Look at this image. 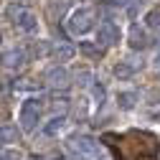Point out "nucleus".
<instances>
[{
  "label": "nucleus",
  "instance_id": "nucleus-1",
  "mask_svg": "<svg viewBox=\"0 0 160 160\" xmlns=\"http://www.w3.org/2000/svg\"><path fill=\"white\" fill-rule=\"evenodd\" d=\"M5 15H8L23 33H38V18H36L23 3H10V5L5 8Z\"/></svg>",
  "mask_w": 160,
  "mask_h": 160
},
{
  "label": "nucleus",
  "instance_id": "nucleus-2",
  "mask_svg": "<svg viewBox=\"0 0 160 160\" xmlns=\"http://www.w3.org/2000/svg\"><path fill=\"white\" fill-rule=\"evenodd\" d=\"M94 28V10L92 8H76L66 18V31L71 36H84Z\"/></svg>",
  "mask_w": 160,
  "mask_h": 160
},
{
  "label": "nucleus",
  "instance_id": "nucleus-3",
  "mask_svg": "<svg viewBox=\"0 0 160 160\" xmlns=\"http://www.w3.org/2000/svg\"><path fill=\"white\" fill-rule=\"evenodd\" d=\"M21 130L23 132H33L38 127V119H41V104H38V99L28 97L26 102L21 104Z\"/></svg>",
  "mask_w": 160,
  "mask_h": 160
},
{
  "label": "nucleus",
  "instance_id": "nucleus-4",
  "mask_svg": "<svg viewBox=\"0 0 160 160\" xmlns=\"http://www.w3.org/2000/svg\"><path fill=\"white\" fill-rule=\"evenodd\" d=\"M43 82H46L51 89H66L69 82H71V74H69V69H66L64 64H53L51 69H46Z\"/></svg>",
  "mask_w": 160,
  "mask_h": 160
},
{
  "label": "nucleus",
  "instance_id": "nucleus-5",
  "mask_svg": "<svg viewBox=\"0 0 160 160\" xmlns=\"http://www.w3.org/2000/svg\"><path fill=\"white\" fill-rule=\"evenodd\" d=\"M119 28L112 23V21H104L102 26L97 28V46H102V48H109V46H114L117 41H119Z\"/></svg>",
  "mask_w": 160,
  "mask_h": 160
},
{
  "label": "nucleus",
  "instance_id": "nucleus-6",
  "mask_svg": "<svg viewBox=\"0 0 160 160\" xmlns=\"http://www.w3.org/2000/svg\"><path fill=\"white\" fill-rule=\"evenodd\" d=\"M66 148L74 155H79V158H89V155H94L97 142H94L92 137H87V135H76V137H71L69 142H66Z\"/></svg>",
  "mask_w": 160,
  "mask_h": 160
},
{
  "label": "nucleus",
  "instance_id": "nucleus-7",
  "mask_svg": "<svg viewBox=\"0 0 160 160\" xmlns=\"http://www.w3.org/2000/svg\"><path fill=\"white\" fill-rule=\"evenodd\" d=\"M0 64L5 69H21L26 64V51L23 48H10V51H5L0 56Z\"/></svg>",
  "mask_w": 160,
  "mask_h": 160
},
{
  "label": "nucleus",
  "instance_id": "nucleus-8",
  "mask_svg": "<svg viewBox=\"0 0 160 160\" xmlns=\"http://www.w3.org/2000/svg\"><path fill=\"white\" fill-rule=\"evenodd\" d=\"M64 127H66V117H64V114H58V117H51L48 122L43 125L41 135H43V137H58V132H61Z\"/></svg>",
  "mask_w": 160,
  "mask_h": 160
},
{
  "label": "nucleus",
  "instance_id": "nucleus-9",
  "mask_svg": "<svg viewBox=\"0 0 160 160\" xmlns=\"http://www.w3.org/2000/svg\"><path fill=\"white\" fill-rule=\"evenodd\" d=\"M140 66H142V61L137 64L135 58H127V61H119V64L114 66V76H117V79H130V76H132V74H135Z\"/></svg>",
  "mask_w": 160,
  "mask_h": 160
},
{
  "label": "nucleus",
  "instance_id": "nucleus-10",
  "mask_svg": "<svg viewBox=\"0 0 160 160\" xmlns=\"http://www.w3.org/2000/svg\"><path fill=\"white\" fill-rule=\"evenodd\" d=\"M150 41H148V33H145V28H140V26H132V31H130V46L132 48H145Z\"/></svg>",
  "mask_w": 160,
  "mask_h": 160
},
{
  "label": "nucleus",
  "instance_id": "nucleus-11",
  "mask_svg": "<svg viewBox=\"0 0 160 160\" xmlns=\"http://www.w3.org/2000/svg\"><path fill=\"white\" fill-rule=\"evenodd\" d=\"M18 137H21V130L13 127V125H0V142H18Z\"/></svg>",
  "mask_w": 160,
  "mask_h": 160
},
{
  "label": "nucleus",
  "instance_id": "nucleus-12",
  "mask_svg": "<svg viewBox=\"0 0 160 160\" xmlns=\"http://www.w3.org/2000/svg\"><path fill=\"white\" fill-rule=\"evenodd\" d=\"M137 102V92H119L117 94V107L119 109H132Z\"/></svg>",
  "mask_w": 160,
  "mask_h": 160
},
{
  "label": "nucleus",
  "instance_id": "nucleus-13",
  "mask_svg": "<svg viewBox=\"0 0 160 160\" xmlns=\"http://www.w3.org/2000/svg\"><path fill=\"white\" fill-rule=\"evenodd\" d=\"M74 46H69V43H58V46H53V58L56 61H69V58H74Z\"/></svg>",
  "mask_w": 160,
  "mask_h": 160
},
{
  "label": "nucleus",
  "instance_id": "nucleus-14",
  "mask_svg": "<svg viewBox=\"0 0 160 160\" xmlns=\"http://www.w3.org/2000/svg\"><path fill=\"white\" fill-rule=\"evenodd\" d=\"M92 79H94L92 71H89V69H82V71L76 74V84L82 87V89H87V87H92Z\"/></svg>",
  "mask_w": 160,
  "mask_h": 160
},
{
  "label": "nucleus",
  "instance_id": "nucleus-15",
  "mask_svg": "<svg viewBox=\"0 0 160 160\" xmlns=\"http://www.w3.org/2000/svg\"><path fill=\"white\" fill-rule=\"evenodd\" d=\"M0 160H23V152L18 148H5L0 150Z\"/></svg>",
  "mask_w": 160,
  "mask_h": 160
},
{
  "label": "nucleus",
  "instance_id": "nucleus-16",
  "mask_svg": "<svg viewBox=\"0 0 160 160\" xmlns=\"http://www.w3.org/2000/svg\"><path fill=\"white\" fill-rule=\"evenodd\" d=\"M92 92H94L97 104H102V102H104V94H107V92H104V87H102V84H94V87H92Z\"/></svg>",
  "mask_w": 160,
  "mask_h": 160
},
{
  "label": "nucleus",
  "instance_id": "nucleus-17",
  "mask_svg": "<svg viewBox=\"0 0 160 160\" xmlns=\"http://www.w3.org/2000/svg\"><path fill=\"white\" fill-rule=\"evenodd\" d=\"M148 26H150V28H158V26H160V13H158V10L148 13Z\"/></svg>",
  "mask_w": 160,
  "mask_h": 160
},
{
  "label": "nucleus",
  "instance_id": "nucleus-18",
  "mask_svg": "<svg viewBox=\"0 0 160 160\" xmlns=\"http://www.w3.org/2000/svg\"><path fill=\"white\" fill-rule=\"evenodd\" d=\"M82 51H84V53H89V56H94V53H102V46H89V43H84V46H82Z\"/></svg>",
  "mask_w": 160,
  "mask_h": 160
},
{
  "label": "nucleus",
  "instance_id": "nucleus-19",
  "mask_svg": "<svg viewBox=\"0 0 160 160\" xmlns=\"http://www.w3.org/2000/svg\"><path fill=\"white\" fill-rule=\"evenodd\" d=\"M132 5V0H112V8H127Z\"/></svg>",
  "mask_w": 160,
  "mask_h": 160
},
{
  "label": "nucleus",
  "instance_id": "nucleus-20",
  "mask_svg": "<svg viewBox=\"0 0 160 160\" xmlns=\"http://www.w3.org/2000/svg\"><path fill=\"white\" fill-rule=\"evenodd\" d=\"M0 43H3V33H0Z\"/></svg>",
  "mask_w": 160,
  "mask_h": 160
},
{
  "label": "nucleus",
  "instance_id": "nucleus-21",
  "mask_svg": "<svg viewBox=\"0 0 160 160\" xmlns=\"http://www.w3.org/2000/svg\"><path fill=\"white\" fill-rule=\"evenodd\" d=\"M53 160H61V158H53Z\"/></svg>",
  "mask_w": 160,
  "mask_h": 160
}]
</instances>
